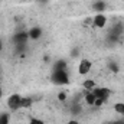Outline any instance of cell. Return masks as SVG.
<instances>
[{
    "mask_svg": "<svg viewBox=\"0 0 124 124\" xmlns=\"http://www.w3.org/2000/svg\"><path fill=\"white\" fill-rule=\"evenodd\" d=\"M3 97V90H1V87H0V98Z\"/></svg>",
    "mask_w": 124,
    "mask_h": 124,
    "instance_id": "obj_21",
    "label": "cell"
},
{
    "mask_svg": "<svg viewBox=\"0 0 124 124\" xmlns=\"http://www.w3.org/2000/svg\"><path fill=\"white\" fill-rule=\"evenodd\" d=\"M68 124H79V123H78L77 120H69V121H68Z\"/></svg>",
    "mask_w": 124,
    "mask_h": 124,
    "instance_id": "obj_20",
    "label": "cell"
},
{
    "mask_svg": "<svg viewBox=\"0 0 124 124\" xmlns=\"http://www.w3.org/2000/svg\"><path fill=\"white\" fill-rule=\"evenodd\" d=\"M93 94L95 95V98H100L102 101H108L110 95H111V91L105 87H95L93 90Z\"/></svg>",
    "mask_w": 124,
    "mask_h": 124,
    "instance_id": "obj_3",
    "label": "cell"
},
{
    "mask_svg": "<svg viewBox=\"0 0 124 124\" xmlns=\"http://www.w3.org/2000/svg\"><path fill=\"white\" fill-rule=\"evenodd\" d=\"M0 49H1V42H0Z\"/></svg>",
    "mask_w": 124,
    "mask_h": 124,
    "instance_id": "obj_23",
    "label": "cell"
},
{
    "mask_svg": "<svg viewBox=\"0 0 124 124\" xmlns=\"http://www.w3.org/2000/svg\"><path fill=\"white\" fill-rule=\"evenodd\" d=\"M84 100H85V102H87L88 105H94V102H95V95L93 94V91H85Z\"/></svg>",
    "mask_w": 124,
    "mask_h": 124,
    "instance_id": "obj_8",
    "label": "cell"
},
{
    "mask_svg": "<svg viewBox=\"0 0 124 124\" xmlns=\"http://www.w3.org/2000/svg\"><path fill=\"white\" fill-rule=\"evenodd\" d=\"M110 124H124V120H116V121H111Z\"/></svg>",
    "mask_w": 124,
    "mask_h": 124,
    "instance_id": "obj_19",
    "label": "cell"
},
{
    "mask_svg": "<svg viewBox=\"0 0 124 124\" xmlns=\"http://www.w3.org/2000/svg\"><path fill=\"white\" fill-rule=\"evenodd\" d=\"M20 102H22V95L19 94H12L9 98H7V107L12 110V111H16L20 108Z\"/></svg>",
    "mask_w": 124,
    "mask_h": 124,
    "instance_id": "obj_2",
    "label": "cell"
},
{
    "mask_svg": "<svg viewBox=\"0 0 124 124\" xmlns=\"http://www.w3.org/2000/svg\"><path fill=\"white\" fill-rule=\"evenodd\" d=\"M91 68H93V62L90 59H82L78 65V74L79 75H87V74H90Z\"/></svg>",
    "mask_w": 124,
    "mask_h": 124,
    "instance_id": "obj_4",
    "label": "cell"
},
{
    "mask_svg": "<svg viewBox=\"0 0 124 124\" xmlns=\"http://www.w3.org/2000/svg\"><path fill=\"white\" fill-rule=\"evenodd\" d=\"M108 69L113 72V74H117L120 71V66L117 65V62H108Z\"/></svg>",
    "mask_w": 124,
    "mask_h": 124,
    "instance_id": "obj_15",
    "label": "cell"
},
{
    "mask_svg": "<svg viewBox=\"0 0 124 124\" xmlns=\"http://www.w3.org/2000/svg\"><path fill=\"white\" fill-rule=\"evenodd\" d=\"M105 3L102 1V0H98V1H95L94 3V10H97L98 13H102V10H105Z\"/></svg>",
    "mask_w": 124,
    "mask_h": 124,
    "instance_id": "obj_11",
    "label": "cell"
},
{
    "mask_svg": "<svg viewBox=\"0 0 124 124\" xmlns=\"http://www.w3.org/2000/svg\"><path fill=\"white\" fill-rule=\"evenodd\" d=\"M10 123V114L9 113H0V124Z\"/></svg>",
    "mask_w": 124,
    "mask_h": 124,
    "instance_id": "obj_13",
    "label": "cell"
},
{
    "mask_svg": "<svg viewBox=\"0 0 124 124\" xmlns=\"http://www.w3.org/2000/svg\"><path fill=\"white\" fill-rule=\"evenodd\" d=\"M114 111L120 116H124V102H117L114 105Z\"/></svg>",
    "mask_w": 124,
    "mask_h": 124,
    "instance_id": "obj_14",
    "label": "cell"
},
{
    "mask_svg": "<svg viewBox=\"0 0 124 124\" xmlns=\"http://www.w3.org/2000/svg\"><path fill=\"white\" fill-rule=\"evenodd\" d=\"M58 98H59L61 101H65V100H66V94L65 93H59L58 94Z\"/></svg>",
    "mask_w": 124,
    "mask_h": 124,
    "instance_id": "obj_18",
    "label": "cell"
},
{
    "mask_svg": "<svg viewBox=\"0 0 124 124\" xmlns=\"http://www.w3.org/2000/svg\"><path fill=\"white\" fill-rule=\"evenodd\" d=\"M28 35H29V39H32V40H38V39L42 36V29H40L39 26H33V28L29 29Z\"/></svg>",
    "mask_w": 124,
    "mask_h": 124,
    "instance_id": "obj_7",
    "label": "cell"
},
{
    "mask_svg": "<svg viewBox=\"0 0 124 124\" xmlns=\"http://www.w3.org/2000/svg\"><path fill=\"white\" fill-rule=\"evenodd\" d=\"M28 39H29V35H28V32H25V31L17 32L15 35V43L16 45H26Z\"/></svg>",
    "mask_w": 124,
    "mask_h": 124,
    "instance_id": "obj_6",
    "label": "cell"
},
{
    "mask_svg": "<svg viewBox=\"0 0 124 124\" xmlns=\"http://www.w3.org/2000/svg\"><path fill=\"white\" fill-rule=\"evenodd\" d=\"M82 85H84V88H85L87 91H93L94 88L97 87V82H95L94 79H85V81L82 82Z\"/></svg>",
    "mask_w": 124,
    "mask_h": 124,
    "instance_id": "obj_9",
    "label": "cell"
},
{
    "mask_svg": "<svg viewBox=\"0 0 124 124\" xmlns=\"http://www.w3.org/2000/svg\"><path fill=\"white\" fill-rule=\"evenodd\" d=\"M104 102H105V101H102V100H100V98H95V102H94V105H95V107H101Z\"/></svg>",
    "mask_w": 124,
    "mask_h": 124,
    "instance_id": "obj_17",
    "label": "cell"
},
{
    "mask_svg": "<svg viewBox=\"0 0 124 124\" xmlns=\"http://www.w3.org/2000/svg\"><path fill=\"white\" fill-rule=\"evenodd\" d=\"M39 1H40V3H46L48 0H39Z\"/></svg>",
    "mask_w": 124,
    "mask_h": 124,
    "instance_id": "obj_22",
    "label": "cell"
},
{
    "mask_svg": "<svg viewBox=\"0 0 124 124\" xmlns=\"http://www.w3.org/2000/svg\"><path fill=\"white\" fill-rule=\"evenodd\" d=\"M32 97H22V102H20V108H31L32 107Z\"/></svg>",
    "mask_w": 124,
    "mask_h": 124,
    "instance_id": "obj_10",
    "label": "cell"
},
{
    "mask_svg": "<svg viewBox=\"0 0 124 124\" xmlns=\"http://www.w3.org/2000/svg\"><path fill=\"white\" fill-rule=\"evenodd\" d=\"M51 81L55 85H68L69 84V75L66 71H54L51 75Z\"/></svg>",
    "mask_w": 124,
    "mask_h": 124,
    "instance_id": "obj_1",
    "label": "cell"
},
{
    "mask_svg": "<svg viewBox=\"0 0 124 124\" xmlns=\"http://www.w3.org/2000/svg\"><path fill=\"white\" fill-rule=\"evenodd\" d=\"M54 71H66V62L65 61H56L54 63Z\"/></svg>",
    "mask_w": 124,
    "mask_h": 124,
    "instance_id": "obj_12",
    "label": "cell"
},
{
    "mask_svg": "<svg viewBox=\"0 0 124 124\" xmlns=\"http://www.w3.org/2000/svg\"><path fill=\"white\" fill-rule=\"evenodd\" d=\"M29 124H45V123H43V120H39V118H31Z\"/></svg>",
    "mask_w": 124,
    "mask_h": 124,
    "instance_id": "obj_16",
    "label": "cell"
},
{
    "mask_svg": "<svg viewBox=\"0 0 124 124\" xmlns=\"http://www.w3.org/2000/svg\"><path fill=\"white\" fill-rule=\"evenodd\" d=\"M107 25V16L104 13H97L93 19V28H104Z\"/></svg>",
    "mask_w": 124,
    "mask_h": 124,
    "instance_id": "obj_5",
    "label": "cell"
}]
</instances>
